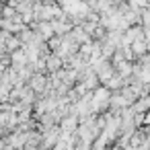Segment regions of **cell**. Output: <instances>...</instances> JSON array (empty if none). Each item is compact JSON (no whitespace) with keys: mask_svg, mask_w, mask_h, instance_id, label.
<instances>
[{"mask_svg":"<svg viewBox=\"0 0 150 150\" xmlns=\"http://www.w3.org/2000/svg\"><path fill=\"white\" fill-rule=\"evenodd\" d=\"M47 45H50V50H52V52H58V50L62 47V37H60V35L52 37V39L47 41Z\"/></svg>","mask_w":150,"mask_h":150,"instance_id":"3","label":"cell"},{"mask_svg":"<svg viewBox=\"0 0 150 150\" xmlns=\"http://www.w3.org/2000/svg\"><path fill=\"white\" fill-rule=\"evenodd\" d=\"M45 64H47V74H54V72H58V70L64 68V60H62L58 54H52V56L45 60Z\"/></svg>","mask_w":150,"mask_h":150,"instance_id":"1","label":"cell"},{"mask_svg":"<svg viewBox=\"0 0 150 150\" xmlns=\"http://www.w3.org/2000/svg\"><path fill=\"white\" fill-rule=\"evenodd\" d=\"M134 66H136V62H123V64H119L115 70H117V74L121 76V78H132L134 76Z\"/></svg>","mask_w":150,"mask_h":150,"instance_id":"2","label":"cell"}]
</instances>
